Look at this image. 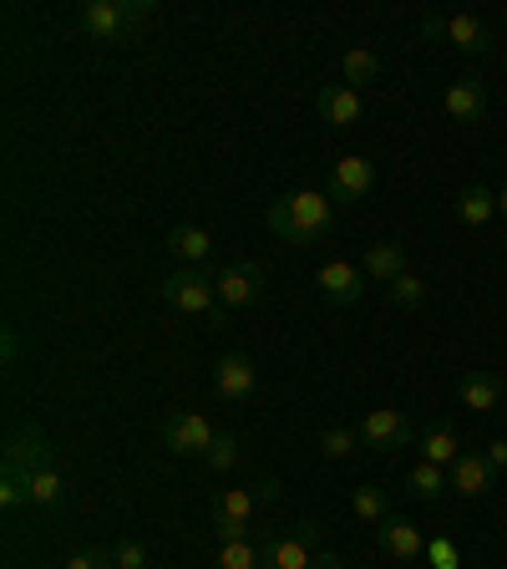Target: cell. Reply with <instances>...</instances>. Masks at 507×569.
<instances>
[{
    "mask_svg": "<svg viewBox=\"0 0 507 569\" xmlns=\"http://www.w3.org/2000/svg\"><path fill=\"white\" fill-rule=\"evenodd\" d=\"M270 229H274V239H284V244H325V239H331V229H335L331 193L300 189V193L274 199L270 203Z\"/></svg>",
    "mask_w": 507,
    "mask_h": 569,
    "instance_id": "6da1fadb",
    "label": "cell"
},
{
    "mask_svg": "<svg viewBox=\"0 0 507 569\" xmlns=\"http://www.w3.org/2000/svg\"><path fill=\"white\" fill-rule=\"evenodd\" d=\"M148 16H153L148 0H87L82 16H77V26H82L87 36H97V41H118L128 26L148 21Z\"/></svg>",
    "mask_w": 507,
    "mask_h": 569,
    "instance_id": "7a4b0ae2",
    "label": "cell"
},
{
    "mask_svg": "<svg viewBox=\"0 0 507 569\" xmlns=\"http://www.w3.org/2000/svg\"><path fill=\"white\" fill-rule=\"evenodd\" d=\"M163 300L173 310H183V316H213V310H224L219 306V290H213V274L183 270V264L163 280Z\"/></svg>",
    "mask_w": 507,
    "mask_h": 569,
    "instance_id": "3957f363",
    "label": "cell"
},
{
    "mask_svg": "<svg viewBox=\"0 0 507 569\" xmlns=\"http://www.w3.org/2000/svg\"><path fill=\"white\" fill-rule=\"evenodd\" d=\"M260 503H264L260 488H224V493L213 498V529H219V539H249V523H254Z\"/></svg>",
    "mask_w": 507,
    "mask_h": 569,
    "instance_id": "277c9868",
    "label": "cell"
},
{
    "mask_svg": "<svg viewBox=\"0 0 507 569\" xmlns=\"http://www.w3.org/2000/svg\"><path fill=\"white\" fill-rule=\"evenodd\" d=\"M355 432H361V448H371V452H402L406 442H412V422H406L396 407H376V412H366Z\"/></svg>",
    "mask_w": 507,
    "mask_h": 569,
    "instance_id": "5b68a950",
    "label": "cell"
},
{
    "mask_svg": "<svg viewBox=\"0 0 507 569\" xmlns=\"http://www.w3.org/2000/svg\"><path fill=\"white\" fill-rule=\"evenodd\" d=\"M213 290H219V306L224 310H244L264 296V270L254 260H239V264L213 274Z\"/></svg>",
    "mask_w": 507,
    "mask_h": 569,
    "instance_id": "8992f818",
    "label": "cell"
},
{
    "mask_svg": "<svg viewBox=\"0 0 507 569\" xmlns=\"http://www.w3.org/2000/svg\"><path fill=\"white\" fill-rule=\"evenodd\" d=\"M213 432L209 427V417H199V412H173L163 422V448L168 452H178V458H203V452L213 448Z\"/></svg>",
    "mask_w": 507,
    "mask_h": 569,
    "instance_id": "52a82bcc",
    "label": "cell"
},
{
    "mask_svg": "<svg viewBox=\"0 0 507 569\" xmlns=\"http://www.w3.org/2000/svg\"><path fill=\"white\" fill-rule=\"evenodd\" d=\"M376 189V163L371 158H335L331 163V183H325V193H331V203H361L366 193Z\"/></svg>",
    "mask_w": 507,
    "mask_h": 569,
    "instance_id": "ba28073f",
    "label": "cell"
},
{
    "mask_svg": "<svg viewBox=\"0 0 507 569\" xmlns=\"http://www.w3.org/2000/svg\"><path fill=\"white\" fill-rule=\"evenodd\" d=\"M320 565V549H315V523H295V529L274 539L264 549V569H315Z\"/></svg>",
    "mask_w": 507,
    "mask_h": 569,
    "instance_id": "9c48e42d",
    "label": "cell"
},
{
    "mask_svg": "<svg viewBox=\"0 0 507 569\" xmlns=\"http://www.w3.org/2000/svg\"><path fill=\"white\" fill-rule=\"evenodd\" d=\"M315 290L331 300V306H361V296H366V270L351 260H331V264H320Z\"/></svg>",
    "mask_w": 507,
    "mask_h": 569,
    "instance_id": "30bf717a",
    "label": "cell"
},
{
    "mask_svg": "<svg viewBox=\"0 0 507 569\" xmlns=\"http://www.w3.org/2000/svg\"><path fill=\"white\" fill-rule=\"evenodd\" d=\"M47 462H51V442H47V432H41L36 422L11 427V438H6V468L36 473V468H47Z\"/></svg>",
    "mask_w": 507,
    "mask_h": 569,
    "instance_id": "8fae6325",
    "label": "cell"
},
{
    "mask_svg": "<svg viewBox=\"0 0 507 569\" xmlns=\"http://www.w3.org/2000/svg\"><path fill=\"white\" fill-rule=\"evenodd\" d=\"M376 545H381V555H391L396 565H412V559L426 549V539L406 513H391L386 523H376Z\"/></svg>",
    "mask_w": 507,
    "mask_h": 569,
    "instance_id": "7c38bea8",
    "label": "cell"
},
{
    "mask_svg": "<svg viewBox=\"0 0 507 569\" xmlns=\"http://www.w3.org/2000/svg\"><path fill=\"white\" fill-rule=\"evenodd\" d=\"M254 387H260V371H254V361L249 356H219V367H213V391L224 397V402H244V397H254Z\"/></svg>",
    "mask_w": 507,
    "mask_h": 569,
    "instance_id": "4fadbf2b",
    "label": "cell"
},
{
    "mask_svg": "<svg viewBox=\"0 0 507 569\" xmlns=\"http://www.w3.org/2000/svg\"><path fill=\"white\" fill-rule=\"evenodd\" d=\"M447 478H452V493H462V498H483V493H493L497 468L487 462V452H462V458L447 468Z\"/></svg>",
    "mask_w": 507,
    "mask_h": 569,
    "instance_id": "5bb4252c",
    "label": "cell"
},
{
    "mask_svg": "<svg viewBox=\"0 0 507 569\" xmlns=\"http://www.w3.org/2000/svg\"><path fill=\"white\" fill-rule=\"evenodd\" d=\"M315 107H320V118L331 122V128H355L361 122V112H366V102H361V92L345 82H325L315 92Z\"/></svg>",
    "mask_w": 507,
    "mask_h": 569,
    "instance_id": "9a60e30c",
    "label": "cell"
},
{
    "mask_svg": "<svg viewBox=\"0 0 507 569\" xmlns=\"http://www.w3.org/2000/svg\"><path fill=\"white\" fill-rule=\"evenodd\" d=\"M168 249H173V260H183V270H203L213 260V234L203 224H173Z\"/></svg>",
    "mask_w": 507,
    "mask_h": 569,
    "instance_id": "2e32d148",
    "label": "cell"
},
{
    "mask_svg": "<svg viewBox=\"0 0 507 569\" xmlns=\"http://www.w3.org/2000/svg\"><path fill=\"white\" fill-rule=\"evenodd\" d=\"M442 36H447V41L462 51V57H483V51L493 47V36H487V26L477 21V16H467V11L442 16Z\"/></svg>",
    "mask_w": 507,
    "mask_h": 569,
    "instance_id": "e0dca14e",
    "label": "cell"
},
{
    "mask_svg": "<svg viewBox=\"0 0 507 569\" xmlns=\"http://www.w3.org/2000/svg\"><path fill=\"white\" fill-rule=\"evenodd\" d=\"M447 118L452 122H483L487 118V87L462 77V82L447 87Z\"/></svg>",
    "mask_w": 507,
    "mask_h": 569,
    "instance_id": "ac0fdd59",
    "label": "cell"
},
{
    "mask_svg": "<svg viewBox=\"0 0 507 569\" xmlns=\"http://www.w3.org/2000/svg\"><path fill=\"white\" fill-rule=\"evenodd\" d=\"M361 270H366L371 280H381V284L402 280V274H406V244H402V239H381V244H371L366 260H361Z\"/></svg>",
    "mask_w": 507,
    "mask_h": 569,
    "instance_id": "d6986e66",
    "label": "cell"
},
{
    "mask_svg": "<svg viewBox=\"0 0 507 569\" xmlns=\"http://www.w3.org/2000/svg\"><path fill=\"white\" fill-rule=\"evenodd\" d=\"M452 213H457V224L483 229V224H493L497 193H493V189H483V183H467V189L457 193V203H452Z\"/></svg>",
    "mask_w": 507,
    "mask_h": 569,
    "instance_id": "ffe728a7",
    "label": "cell"
},
{
    "mask_svg": "<svg viewBox=\"0 0 507 569\" xmlns=\"http://www.w3.org/2000/svg\"><path fill=\"white\" fill-rule=\"evenodd\" d=\"M497 397H503V377H493V371H467V377H457V402L462 407L493 412Z\"/></svg>",
    "mask_w": 507,
    "mask_h": 569,
    "instance_id": "44dd1931",
    "label": "cell"
},
{
    "mask_svg": "<svg viewBox=\"0 0 507 569\" xmlns=\"http://www.w3.org/2000/svg\"><path fill=\"white\" fill-rule=\"evenodd\" d=\"M61 503H67V478L57 473V462H47V468H36V473H31V509L57 513Z\"/></svg>",
    "mask_w": 507,
    "mask_h": 569,
    "instance_id": "7402d4cb",
    "label": "cell"
},
{
    "mask_svg": "<svg viewBox=\"0 0 507 569\" xmlns=\"http://www.w3.org/2000/svg\"><path fill=\"white\" fill-rule=\"evenodd\" d=\"M447 488H452V478H447V468H437V462H416L412 473H406V493L422 498V503H437Z\"/></svg>",
    "mask_w": 507,
    "mask_h": 569,
    "instance_id": "603a6c76",
    "label": "cell"
},
{
    "mask_svg": "<svg viewBox=\"0 0 507 569\" xmlns=\"http://www.w3.org/2000/svg\"><path fill=\"white\" fill-rule=\"evenodd\" d=\"M341 71H345V87L361 92V87H371L381 77V57L371 47H351L345 51V61H341Z\"/></svg>",
    "mask_w": 507,
    "mask_h": 569,
    "instance_id": "cb8c5ba5",
    "label": "cell"
},
{
    "mask_svg": "<svg viewBox=\"0 0 507 569\" xmlns=\"http://www.w3.org/2000/svg\"><path fill=\"white\" fill-rule=\"evenodd\" d=\"M462 458V442L452 427H432L422 438V462H437V468H452V462Z\"/></svg>",
    "mask_w": 507,
    "mask_h": 569,
    "instance_id": "d4e9b609",
    "label": "cell"
},
{
    "mask_svg": "<svg viewBox=\"0 0 507 569\" xmlns=\"http://www.w3.org/2000/svg\"><path fill=\"white\" fill-rule=\"evenodd\" d=\"M351 509H355L361 523H386L391 519V498H386V488L366 483V488H355L351 493Z\"/></svg>",
    "mask_w": 507,
    "mask_h": 569,
    "instance_id": "484cf974",
    "label": "cell"
},
{
    "mask_svg": "<svg viewBox=\"0 0 507 569\" xmlns=\"http://www.w3.org/2000/svg\"><path fill=\"white\" fill-rule=\"evenodd\" d=\"M213 569H264V555L249 545V539H224V549H219Z\"/></svg>",
    "mask_w": 507,
    "mask_h": 569,
    "instance_id": "4316f807",
    "label": "cell"
},
{
    "mask_svg": "<svg viewBox=\"0 0 507 569\" xmlns=\"http://www.w3.org/2000/svg\"><path fill=\"white\" fill-rule=\"evenodd\" d=\"M355 448H361V432H355V427H325V432H320V452L331 462L351 458Z\"/></svg>",
    "mask_w": 507,
    "mask_h": 569,
    "instance_id": "83f0119b",
    "label": "cell"
},
{
    "mask_svg": "<svg viewBox=\"0 0 507 569\" xmlns=\"http://www.w3.org/2000/svg\"><path fill=\"white\" fill-rule=\"evenodd\" d=\"M239 458H244V448H239L234 432H219V438H213V448L203 452V462H209L213 473H229V468H239Z\"/></svg>",
    "mask_w": 507,
    "mask_h": 569,
    "instance_id": "f1b7e54d",
    "label": "cell"
},
{
    "mask_svg": "<svg viewBox=\"0 0 507 569\" xmlns=\"http://www.w3.org/2000/svg\"><path fill=\"white\" fill-rule=\"evenodd\" d=\"M386 296H391V306H396V310H422V300H426V284H422V274H412V270H406L402 280H391V290H386Z\"/></svg>",
    "mask_w": 507,
    "mask_h": 569,
    "instance_id": "f546056e",
    "label": "cell"
},
{
    "mask_svg": "<svg viewBox=\"0 0 507 569\" xmlns=\"http://www.w3.org/2000/svg\"><path fill=\"white\" fill-rule=\"evenodd\" d=\"M21 503H31V473L6 468V478H0V509H21Z\"/></svg>",
    "mask_w": 507,
    "mask_h": 569,
    "instance_id": "4dcf8cb0",
    "label": "cell"
},
{
    "mask_svg": "<svg viewBox=\"0 0 507 569\" xmlns=\"http://www.w3.org/2000/svg\"><path fill=\"white\" fill-rule=\"evenodd\" d=\"M426 559H432V569H462V549L452 539H442V533L426 545Z\"/></svg>",
    "mask_w": 507,
    "mask_h": 569,
    "instance_id": "1f68e13d",
    "label": "cell"
},
{
    "mask_svg": "<svg viewBox=\"0 0 507 569\" xmlns=\"http://www.w3.org/2000/svg\"><path fill=\"white\" fill-rule=\"evenodd\" d=\"M112 565L118 569H148V549H142L138 539H122V545L112 549Z\"/></svg>",
    "mask_w": 507,
    "mask_h": 569,
    "instance_id": "d6a6232c",
    "label": "cell"
},
{
    "mask_svg": "<svg viewBox=\"0 0 507 569\" xmlns=\"http://www.w3.org/2000/svg\"><path fill=\"white\" fill-rule=\"evenodd\" d=\"M67 569H118V565H112V555H107V549H82V555L67 559Z\"/></svg>",
    "mask_w": 507,
    "mask_h": 569,
    "instance_id": "836d02e7",
    "label": "cell"
},
{
    "mask_svg": "<svg viewBox=\"0 0 507 569\" xmlns=\"http://www.w3.org/2000/svg\"><path fill=\"white\" fill-rule=\"evenodd\" d=\"M483 452H487V462H493L497 473H503V468H507V438H493Z\"/></svg>",
    "mask_w": 507,
    "mask_h": 569,
    "instance_id": "e575fe53",
    "label": "cell"
},
{
    "mask_svg": "<svg viewBox=\"0 0 507 569\" xmlns=\"http://www.w3.org/2000/svg\"><path fill=\"white\" fill-rule=\"evenodd\" d=\"M254 488H260V498H264V503H274V498H280V483H274V478H260V483H254Z\"/></svg>",
    "mask_w": 507,
    "mask_h": 569,
    "instance_id": "d590c367",
    "label": "cell"
},
{
    "mask_svg": "<svg viewBox=\"0 0 507 569\" xmlns=\"http://www.w3.org/2000/svg\"><path fill=\"white\" fill-rule=\"evenodd\" d=\"M497 213H503V224H507V183H503V193H497ZM507 239V234H503Z\"/></svg>",
    "mask_w": 507,
    "mask_h": 569,
    "instance_id": "8d00e7d4",
    "label": "cell"
},
{
    "mask_svg": "<svg viewBox=\"0 0 507 569\" xmlns=\"http://www.w3.org/2000/svg\"><path fill=\"white\" fill-rule=\"evenodd\" d=\"M503 21H507V11H503Z\"/></svg>",
    "mask_w": 507,
    "mask_h": 569,
    "instance_id": "74e56055",
    "label": "cell"
}]
</instances>
